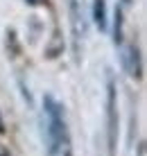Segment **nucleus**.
Returning a JSON list of instances; mask_svg holds the SVG:
<instances>
[{
  "mask_svg": "<svg viewBox=\"0 0 147 156\" xmlns=\"http://www.w3.org/2000/svg\"><path fill=\"white\" fill-rule=\"evenodd\" d=\"M43 129H45V145L48 156H59L63 147H68V127H66V113L52 95L43 98Z\"/></svg>",
  "mask_w": 147,
  "mask_h": 156,
  "instance_id": "1",
  "label": "nucleus"
},
{
  "mask_svg": "<svg viewBox=\"0 0 147 156\" xmlns=\"http://www.w3.org/2000/svg\"><path fill=\"white\" fill-rule=\"evenodd\" d=\"M70 27H73V39L75 45L86 36V9L84 0H70Z\"/></svg>",
  "mask_w": 147,
  "mask_h": 156,
  "instance_id": "2",
  "label": "nucleus"
},
{
  "mask_svg": "<svg viewBox=\"0 0 147 156\" xmlns=\"http://www.w3.org/2000/svg\"><path fill=\"white\" fill-rule=\"evenodd\" d=\"M116 145V84L109 79V147Z\"/></svg>",
  "mask_w": 147,
  "mask_h": 156,
  "instance_id": "3",
  "label": "nucleus"
},
{
  "mask_svg": "<svg viewBox=\"0 0 147 156\" xmlns=\"http://www.w3.org/2000/svg\"><path fill=\"white\" fill-rule=\"evenodd\" d=\"M122 66L131 77L140 75V59H138V50L134 45H124L122 48Z\"/></svg>",
  "mask_w": 147,
  "mask_h": 156,
  "instance_id": "4",
  "label": "nucleus"
},
{
  "mask_svg": "<svg viewBox=\"0 0 147 156\" xmlns=\"http://www.w3.org/2000/svg\"><path fill=\"white\" fill-rule=\"evenodd\" d=\"M93 18L100 30H106V5L104 0H93Z\"/></svg>",
  "mask_w": 147,
  "mask_h": 156,
  "instance_id": "5",
  "label": "nucleus"
},
{
  "mask_svg": "<svg viewBox=\"0 0 147 156\" xmlns=\"http://www.w3.org/2000/svg\"><path fill=\"white\" fill-rule=\"evenodd\" d=\"M48 0H27V5H32V7H39V5H45Z\"/></svg>",
  "mask_w": 147,
  "mask_h": 156,
  "instance_id": "6",
  "label": "nucleus"
},
{
  "mask_svg": "<svg viewBox=\"0 0 147 156\" xmlns=\"http://www.w3.org/2000/svg\"><path fill=\"white\" fill-rule=\"evenodd\" d=\"M0 156H14V154L9 152V149L5 147V145H0Z\"/></svg>",
  "mask_w": 147,
  "mask_h": 156,
  "instance_id": "7",
  "label": "nucleus"
},
{
  "mask_svg": "<svg viewBox=\"0 0 147 156\" xmlns=\"http://www.w3.org/2000/svg\"><path fill=\"white\" fill-rule=\"evenodd\" d=\"M61 156H70V145H68V147H63V149H61Z\"/></svg>",
  "mask_w": 147,
  "mask_h": 156,
  "instance_id": "8",
  "label": "nucleus"
},
{
  "mask_svg": "<svg viewBox=\"0 0 147 156\" xmlns=\"http://www.w3.org/2000/svg\"><path fill=\"white\" fill-rule=\"evenodd\" d=\"M5 131V125H2V118H0V133Z\"/></svg>",
  "mask_w": 147,
  "mask_h": 156,
  "instance_id": "9",
  "label": "nucleus"
},
{
  "mask_svg": "<svg viewBox=\"0 0 147 156\" xmlns=\"http://www.w3.org/2000/svg\"><path fill=\"white\" fill-rule=\"evenodd\" d=\"M140 156H143V149H140Z\"/></svg>",
  "mask_w": 147,
  "mask_h": 156,
  "instance_id": "10",
  "label": "nucleus"
},
{
  "mask_svg": "<svg viewBox=\"0 0 147 156\" xmlns=\"http://www.w3.org/2000/svg\"><path fill=\"white\" fill-rule=\"evenodd\" d=\"M124 2H129V0H124Z\"/></svg>",
  "mask_w": 147,
  "mask_h": 156,
  "instance_id": "11",
  "label": "nucleus"
}]
</instances>
